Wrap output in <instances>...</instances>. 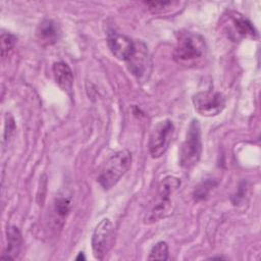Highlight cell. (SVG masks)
<instances>
[{
	"label": "cell",
	"instance_id": "cell-5",
	"mask_svg": "<svg viewBox=\"0 0 261 261\" xmlns=\"http://www.w3.org/2000/svg\"><path fill=\"white\" fill-rule=\"evenodd\" d=\"M114 237V226L110 219H102L95 227L92 236V249L94 257L102 260L110 250Z\"/></svg>",
	"mask_w": 261,
	"mask_h": 261
},
{
	"label": "cell",
	"instance_id": "cell-19",
	"mask_svg": "<svg viewBox=\"0 0 261 261\" xmlns=\"http://www.w3.org/2000/svg\"><path fill=\"white\" fill-rule=\"evenodd\" d=\"M75 259H76V260H81V259L85 260V256H84V253H82V252H81V253L79 254V256H77Z\"/></svg>",
	"mask_w": 261,
	"mask_h": 261
},
{
	"label": "cell",
	"instance_id": "cell-13",
	"mask_svg": "<svg viewBox=\"0 0 261 261\" xmlns=\"http://www.w3.org/2000/svg\"><path fill=\"white\" fill-rule=\"evenodd\" d=\"M229 16L232 21L233 29L237 32L236 34H238L241 37H257V31L247 17L238 12H231Z\"/></svg>",
	"mask_w": 261,
	"mask_h": 261
},
{
	"label": "cell",
	"instance_id": "cell-3",
	"mask_svg": "<svg viewBox=\"0 0 261 261\" xmlns=\"http://www.w3.org/2000/svg\"><path fill=\"white\" fill-rule=\"evenodd\" d=\"M206 51L204 38L196 33H182L179 35L173 56L176 62L190 65L201 59Z\"/></svg>",
	"mask_w": 261,
	"mask_h": 261
},
{
	"label": "cell",
	"instance_id": "cell-18",
	"mask_svg": "<svg viewBox=\"0 0 261 261\" xmlns=\"http://www.w3.org/2000/svg\"><path fill=\"white\" fill-rule=\"evenodd\" d=\"M146 5H148L150 7V10H152L153 12L157 13V12H161L163 11V9H165L167 6L172 5V2H154V1H149V2H145Z\"/></svg>",
	"mask_w": 261,
	"mask_h": 261
},
{
	"label": "cell",
	"instance_id": "cell-16",
	"mask_svg": "<svg viewBox=\"0 0 261 261\" xmlns=\"http://www.w3.org/2000/svg\"><path fill=\"white\" fill-rule=\"evenodd\" d=\"M217 185V182L214 179H207L203 182H201L196 189H195V193H194V198L195 200L199 201V200H203L205 199L208 194L210 193V191Z\"/></svg>",
	"mask_w": 261,
	"mask_h": 261
},
{
	"label": "cell",
	"instance_id": "cell-15",
	"mask_svg": "<svg viewBox=\"0 0 261 261\" xmlns=\"http://www.w3.org/2000/svg\"><path fill=\"white\" fill-rule=\"evenodd\" d=\"M149 260H167L168 259V246L165 242H158L151 249Z\"/></svg>",
	"mask_w": 261,
	"mask_h": 261
},
{
	"label": "cell",
	"instance_id": "cell-2",
	"mask_svg": "<svg viewBox=\"0 0 261 261\" xmlns=\"http://www.w3.org/2000/svg\"><path fill=\"white\" fill-rule=\"evenodd\" d=\"M132 164V153L127 150H121L114 153L103 165L98 181L104 190L115 186L117 181L126 173Z\"/></svg>",
	"mask_w": 261,
	"mask_h": 261
},
{
	"label": "cell",
	"instance_id": "cell-20",
	"mask_svg": "<svg viewBox=\"0 0 261 261\" xmlns=\"http://www.w3.org/2000/svg\"><path fill=\"white\" fill-rule=\"evenodd\" d=\"M209 259L214 260V259H225V258H224V257H221V256H216V257H211V258H209Z\"/></svg>",
	"mask_w": 261,
	"mask_h": 261
},
{
	"label": "cell",
	"instance_id": "cell-17",
	"mask_svg": "<svg viewBox=\"0 0 261 261\" xmlns=\"http://www.w3.org/2000/svg\"><path fill=\"white\" fill-rule=\"evenodd\" d=\"M0 40H1V56L5 57L16 44L17 38L15 35L11 33H2Z\"/></svg>",
	"mask_w": 261,
	"mask_h": 261
},
{
	"label": "cell",
	"instance_id": "cell-12",
	"mask_svg": "<svg viewBox=\"0 0 261 261\" xmlns=\"http://www.w3.org/2000/svg\"><path fill=\"white\" fill-rule=\"evenodd\" d=\"M60 36L58 24L52 19H44L37 28V37L39 41L46 45L56 43Z\"/></svg>",
	"mask_w": 261,
	"mask_h": 261
},
{
	"label": "cell",
	"instance_id": "cell-11",
	"mask_svg": "<svg viewBox=\"0 0 261 261\" xmlns=\"http://www.w3.org/2000/svg\"><path fill=\"white\" fill-rule=\"evenodd\" d=\"M53 74L56 84L64 92L70 93L73 85V73L70 67L63 61L53 64Z\"/></svg>",
	"mask_w": 261,
	"mask_h": 261
},
{
	"label": "cell",
	"instance_id": "cell-1",
	"mask_svg": "<svg viewBox=\"0 0 261 261\" xmlns=\"http://www.w3.org/2000/svg\"><path fill=\"white\" fill-rule=\"evenodd\" d=\"M180 180L174 176H166L158 187L157 195L150 211L145 216V223L150 224L159 221L172 212L171 196L179 188Z\"/></svg>",
	"mask_w": 261,
	"mask_h": 261
},
{
	"label": "cell",
	"instance_id": "cell-9",
	"mask_svg": "<svg viewBox=\"0 0 261 261\" xmlns=\"http://www.w3.org/2000/svg\"><path fill=\"white\" fill-rule=\"evenodd\" d=\"M107 45L111 53L119 60L127 61L136 50V42L115 31L107 33Z\"/></svg>",
	"mask_w": 261,
	"mask_h": 261
},
{
	"label": "cell",
	"instance_id": "cell-4",
	"mask_svg": "<svg viewBox=\"0 0 261 261\" xmlns=\"http://www.w3.org/2000/svg\"><path fill=\"white\" fill-rule=\"evenodd\" d=\"M202 153L201 128L199 121L193 119L189 125L186 139L179 150V164L184 169H192L199 161Z\"/></svg>",
	"mask_w": 261,
	"mask_h": 261
},
{
	"label": "cell",
	"instance_id": "cell-10",
	"mask_svg": "<svg viewBox=\"0 0 261 261\" xmlns=\"http://www.w3.org/2000/svg\"><path fill=\"white\" fill-rule=\"evenodd\" d=\"M6 234H7L6 249L0 258L5 260H14L18 256L21 249V244H22L21 233L16 226L11 225L7 227Z\"/></svg>",
	"mask_w": 261,
	"mask_h": 261
},
{
	"label": "cell",
	"instance_id": "cell-7",
	"mask_svg": "<svg viewBox=\"0 0 261 261\" xmlns=\"http://www.w3.org/2000/svg\"><path fill=\"white\" fill-rule=\"evenodd\" d=\"M195 110L203 116H215L219 114L225 106V98L219 92L204 91L193 97Z\"/></svg>",
	"mask_w": 261,
	"mask_h": 261
},
{
	"label": "cell",
	"instance_id": "cell-8",
	"mask_svg": "<svg viewBox=\"0 0 261 261\" xmlns=\"http://www.w3.org/2000/svg\"><path fill=\"white\" fill-rule=\"evenodd\" d=\"M126 66L129 72H132L138 79V81H148L151 73L152 62L147 47L143 42H136V50L130 58L126 61Z\"/></svg>",
	"mask_w": 261,
	"mask_h": 261
},
{
	"label": "cell",
	"instance_id": "cell-6",
	"mask_svg": "<svg viewBox=\"0 0 261 261\" xmlns=\"http://www.w3.org/2000/svg\"><path fill=\"white\" fill-rule=\"evenodd\" d=\"M173 130V123L169 119L159 121L154 126L148 144L150 154L153 158H158L165 153L171 142Z\"/></svg>",
	"mask_w": 261,
	"mask_h": 261
},
{
	"label": "cell",
	"instance_id": "cell-14",
	"mask_svg": "<svg viewBox=\"0 0 261 261\" xmlns=\"http://www.w3.org/2000/svg\"><path fill=\"white\" fill-rule=\"evenodd\" d=\"M71 208V197L66 193L59 194L54 200V212L59 220L63 221Z\"/></svg>",
	"mask_w": 261,
	"mask_h": 261
}]
</instances>
